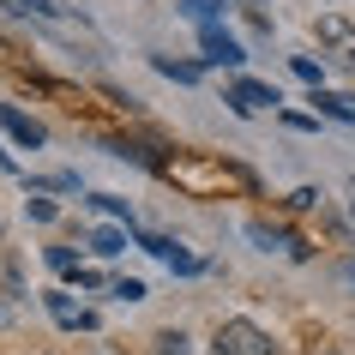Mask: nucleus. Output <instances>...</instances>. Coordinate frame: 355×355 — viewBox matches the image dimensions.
Returning <instances> with one entry per match:
<instances>
[{
	"label": "nucleus",
	"mask_w": 355,
	"mask_h": 355,
	"mask_svg": "<svg viewBox=\"0 0 355 355\" xmlns=\"http://www.w3.org/2000/svg\"><path fill=\"white\" fill-rule=\"evenodd\" d=\"M187 12L193 19H211V12H223V0H187Z\"/></svg>",
	"instance_id": "f8f14e48"
},
{
	"label": "nucleus",
	"mask_w": 355,
	"mask_h": 355,
	"mask_svg": "<svg viewBox=\"0 0 355 355\" xmlns=\"http://www.w3.org/2000/svg\"><path fill=\"white\" fill-rule=\"evenodd\" d=\"M205 49H211V60H229V67H241V42H235V37H223V31H211V24H205Z\"/></svg>",
	"instance_id": "39448f33"
},
{
	"label": "nucleus",
	"mask_w": 355,
	"mask_h": 355,
	"mask_svg": "<svg viewBox=\"0 0 355 355\" xmlns=\"http://www.w3.org/2000/svg\"><path fill=\"white\" fill-rule=\"evenodd\" d=\"M313 37H319V49H325V55L355 60V24L343 19V12H319V19H313Z\"/></svg>",
	"instance_id": "7ed1b4c3"
},
{
	"label": "nucleus",
	"mask_w": 355,
	"mask_h": 355,
	"mask_svg": "<svg viewBox=\"0 0 355 355\" xmlns=\"http://www.w3.org/2000/svg\"><path fill=\"white\" fill-rule=\"evenodd\" d=\"M24 6H31V12H42V19H55V12H60V0H24Z\"/></svg>",
	"instance_id": "ddd939ff"
},
{
	"label": "nucleus",
	"mask_w": 355,
	"mask_h": 355,
	"mask_svg": "<svg viewBox=\"0 0 355 355\" xmlns=\"http://www.w3.org/2000/svg\"><path fill=\"white\" fill-rule=\"evenodd\" d=\"M331 355H343V349H331Z\"/></svg>",
	"instance_id": "4468645a"
},
{
	"label": "nucleus",
	"mask_w": 355,
	"mask_h": 355,
	"mask_svg": "<svg viewBox=\"0 0 355 355\" xmlns=\"http://www.w3.org/2000/svg\"><path fill=\"white\" fill-rule=\"evenodd\" d=\"M96 211H109V217H127V199H114V193H96Z\"/></svg>",
	"instance_id": "9d476101"
},
{
	"label": "nucleus",
	"mask_w": 355,
	"mask_h": 355,
	"mask_svg": "<svg viewBox=\"0 0 355 355\" xmlns=\"http://www.w3.org/2000/svg\"><path fill=\"white\" fill-rule=\"evenodd\" d=\"M150 67H157L163 78H181V85H193V78H199V67H187V60H168V55H157Z\"/></svg>",
	"instance_id": "423d86ee"
},
{
	"label": "nucleus",
	"mask_w": 355,
	"mask_h": 355,
	"mask_svg": "<svg viewBox=\"0 0 355 355\" xmlns=\"http://www.w3.org/2000/svg\"><path fill=\"white\" fill-rule=\"evenodd\" d=\"M157 355H193L187 331H157Z\"/></svg>",
	"instance_id": "0eeeda50"
},
{
	"label": "nucleus",
	"mask_w": 355,
	"mask_h": 355,
	"mask_svg": "<svg viewBox=\"0 0 355 355\" xmlns=\"http://www.w3.org/2000/svg\"><path fill=\"white\" fill-rule=\"evenodd\" d=\"M157 175H168L181 193H193V199H223V193H253V175H247L241 163H223V157H175V163H163Z\"/></svg>",
	"instance_id": "f257e3e1"
},
{
	"label": "nucleus",
	"mask_w": 355,
	"mask_h": 355,
	"mask_svg": "<svg viewBox=\"0 0 355 355\" xmlns=\"http://www.w3.org/2000/svg\"><path fill=\"white\" fill-rule=\"evenodd\" d=\"M0 127L12 132V139H19V145H31V150H37L42 139H49V132H42L37 121H24V114H12V109H6V103H0Z\"/></svg>",
	"instance_id": "20e7f679"
},
{
	"label": "nucleus",
	"mask_w": 355,
	"mask_h": 355,
	"mask_svg": "<svg viewBox=\"0 0 355 355\" xmlns=\"http://www.w3.org/2000/svg\"><path fill=\"white\" fill-rule=\"evenodd\" d=\"M114 295H121V301H145V283L127 277V283H114Z\"/></svg>",
	"instance_id": "9b49d317"
},
{
	"label": "nucleus",
	"mask_w": 355,
	"mask_h": 355,
	"mask_svg": "<svg viewBox=\"0 0 355 355\" xmlns=\"http://www.w3.org/2000/svg\"><path fill=\"white\" fill-rule=\"evenodd\" d=\"M211 355H277V343L253 325V319H223L211 337Z\"/></svg>",
	"instance_id": "f03ea898"
},
{
	"label": "nucleus",
	"mask_w": 355,
	"mask_h": 355,
	"mask_svg": "<svg viewBox=\"0 0 355 355\" xmlns=\"http://www.w3.org/2000/svg\"><path fill=\"white\" fill-rule=\"evenodd\" d=\"M319 109L331 114V121H355V109H349V96H313Z\"/></svg>",
	"instance_id": "6e6552de"
},
{
	"label": "nucleus",
	"mask_w": 355,
	"mask_h": 355,
	"mask_svg": "<svg viewBox=\"0 0 355 355\" xmlns=\"http://www.w3.org/2000/svg\"><path fill=\"white\" fill-rule=\"evenodd\" d=\"M91 247H96V253H121V247H127V241H121L114 229H96V235H91Z\"/></svg>",
	"instance_id": "1a4fd4ad"
}]
</instances>
